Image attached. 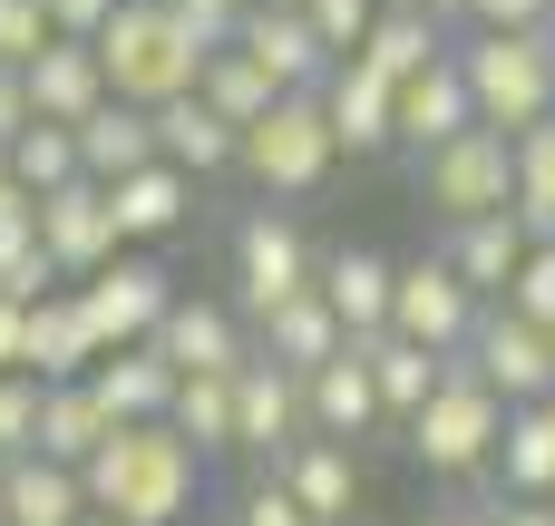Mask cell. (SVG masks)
I'll return each instance as SVG.
<instances>
[{"instance_id": "cell-1", "label": "cell", "mask_w": 555, "mask_h": 526, "mask_svg": "<svg viewBox=\"0 0 555 526\" xmlns=\"http://www.w3.org/2000/svg\"><path fill=\"white\" fill-rule=\"evenodd\" d=\"M78 478H88V517H107V526H185L195 517V488H205V459H195L166 420H146V429H117Z\"/></svg>"}, {"instance_id": "cell-2", "label": "cell", "mask_w": 555, "mask_h": 526, "mask_svg": "<svg viewBox=\"0 0 555 526\" xmlns=\"http://www.w3.org/2000/svg\"><path fill=\"white\" fill-rule=\"evenodd\" d=\"M98 68H107V98L117 107H176V98H195L205 88V68H215V49L195 39V20L176 10V0H127L98 39Z\"/></svg>"}, {"instance_id": "cell-3", "label": "cell", "mask_w": 555, "mask_h": 526, "mask_svg": "<svg viewBox=\"0 0 555 526\" xmlns=\"http://www.w3.org/2000/svg\"><path fill=\"white\" fill-rule=\"evenodd\" d=\"M459 78L478 98V127H498V137H527V127L555 117V39L546 29H517V39L468 29L459 39Z\"/></svg>"}, {"instance_id": "cell-4", "label": "cell", "mask_w": 555, "mask_h": 526, "mask_svg": "<svg viewBox=\"0 0 555 526\" xmlns=\"http://www.w3.org/2000/svg\"><path fill=\"white\" fill-rule=\"evenodd\" d=\"M498 439H507V400H498L468 361H449V381H439L429 410L410 420V459H420L429 478H478V469H498Z\"/></svg>"}, {"instance_id": "cell-5", "label": "cell", "mask_w": 555, "mask_h": 526, "mask_svg": "<svg viewBox=\"0 0 555 526\" xmlns=\"http://www.w3.org/2000/svg\"><path fill=\"white\" fill-rule=\"evenodd\" d=\"M420 195H429V215H439L449 234L478 224V215H517V137L468 127L459 146L420 156Z\"/></svg>"}, {"instance_id": "cell-6", "label": "cell", "mask_w": 555, "mask_h": 526, "mask_svg": "<svg viewBox=\"0 0 555 526\" xmlns=\"http://www.w3.org/2000/svg\"><path fill=\"white\" fill-rule=\"evenodd\" d=\"M234 283H244V312H254V322H273L283 303L322 293V264H312V244H302V224H293L283 205H254V215L234 224Z\"/></svg>"}, {"instance_id": "cell-7", "label": "cell", "mask_w": 555, "mask_h": 526, "mask_svg": "<svg viewBox=\"0 0 555 526\" xmlns=\"http://www.w3.org/2000/svg\"><path fill=\"white\" fill-rule=\"evenodd\" d=\"M332 166H341V146H332L322 98H283L263 127H244V176H254L263 195H312Z\"/></svg>"}, {"instance_id": "cell-8", "label": "cell", "mask_w": 555, "mask_h": 526, "mask_svg": "<svg viewBox=\"0 0 555 526\" xmlns=\"http://www.w3.org/2000/svg\"><path fill=\"white\" fill-rule=\"evenodd\" d=\"M478 322H488V303L449 273V254L400 264V293H390V332H400V342H420V351H439V361H468Z\"/></svg>"}, {"instance_id": "cell-9", "label": "cell", "mask_w": 555, "mask_h": 526, "mask_svg": "<svg viewBox=\"0 0 555 526\" xmlns=\"http://www.w3.org/2000/svg\"><path fill=\"white\" fill-rule=\"evenodd\" d=\"M176 303H185V293H176V273H166V264H146V254H117L98 283H78V312H88L98 351H137V342H156Z\"/></svg>"}, {"instance_id": "cell-10", "label": "cell", "mask_w": 555, "mask_h": 526, "mask_svg": "<svg viewBox=\"0 0 555 526\" xmlns=\"http://www.w3.org/2000/svg\"><path fill=\"white\" fill-rule=\"evenodd\" d=\"M468 371H478L507 410H546L555 400V332L517 322L507 303H488V322H478V342H468Z\"/></svg>"}, {"instance_id": "cell-11", "label": "cell", "mask_w": 555, "mask_h": 526, "mask_svg": "<svg viewBox=\"0 0 555 526\" xmlns=\"http://www.w3.org/2000/svg\"><path fill=\"white\" fill-rule=\"evenodd\" d=\"M39 254L59 264V283H68V293H78V283H98V273L127 254V244H117V215H107V185H88V176H78V185H59V195L39 205Z\"/></svg>"}, {"instance_id": "cell-12", "label": "cell", "mask_w": 555, "mask_h": 526, "mask_svg": "<svg viewBox=\"0 0 555 526\" xmlns=\"http://www.w3.org/2000/svg\"><path fill=\"white\" fill-rule=\"evenodd\" d=\"M302 439H312L302 381H293L283 361H263V351H254V361L234 371V449H254V459H273V469H283Z\"/></svg>"}, {"instance_id": "cell-13", "label": "cell", "mask_w": 555, "mask_h": 526, "mask_svg": "<svg viewBox=\"0 0 555 526\" xmlns=\"http://www.w3.org/2000/svg\"><path fill=\"white\" fill-rule=\"evenodd\" d=\"M322 117H332V146H341V156H380V146H400V88L371 78L361 59H341V68L322 78Z\"/></svg>"}, {"instance_id": "cell-14", "label": "cell", "mask_w": 555, "mask_h": 526, "mask_svg": "<svg viewBox=\"0 0 555 526\" xmlns=\"http://www.w3.org/2000/svg\"><path fill=\"white\" fill-rule=\"evenodd\" d=\"M302 410H312V439H341V449H361L390 410H380V381H371V351L351 342L341 361H322L312 381H302Z\"/></svg>"}, {"instance_id": "cell-15", "label": "cell", "mask_w": 555, "mask_h": 526, "mask_svg": "<svg viewBox=\"0 0 555 526\" xmlns=\"http://www.w3.org/2000/svg\"><path fill=\"white\" fill-rule=\"evenodd\" d=\"M234 49L283 88V98H322V78L341 68L322 39H312V20H273V10H244V29H234Z\"/></svg>"}, {"instance_id": "cell-16", "label": "cell", "mask_w": 555, "mask_h": 526, "mask_svg": "<svg viewBox=\"0 0 555 526\" xmlns=\"http://www.w3.org/2000/svg\"><path fill=\"white\" fill-rule=\"evenodd\" d=\"M20 78H29V117H39V127H88V117L107 107V68H98V49H88V39L39 49Z\"/></svg>"}, {"instance_id": "cell-17", "label": "cell", "mask_w": 555, "mask_h": 526, "mask_svg": "<svg viewBox=\"0 0 555 526\" xmlns=\"http://www.w3.org/2000/svg\"><path fill=\"white\" fill-rule=\"evenodd\" d=\"M156 351H166V361H176L185 381H234V371L254 361V342H244V322H234L224 303H195V293H185V303L166 312V332H156Z\"/></svg>"}, {"instance_id": "cell-18", "label": "cell", "mask_w": 555, "mask_h": 526, "mask_svg": "<svg viewBox=\"0 0 555 526\" xmlns=\"http://www.w3.org/2000/svg\"><path fill=\"white\" fill-rule=\"evenodd\" d=\"M88 390L107 400V420H117V429H146V420H166V410H176L185 371H176L156 342H137V351H107V361L88 371Z\"/></svg>"}, {"instance_id": "cell-19", "label": "cell", "mask_w": 555, "mask_h": 526, "mask_svg": "<svg viewBox=\"0 0 555 526\" xmlns=\"http://www.w3.org/2000/svg\"><path fill=\"white\" fill-rule=\"evenodd\" d=\"M273 478L302 498V517H312V526H351V517H361V488H371V478H361V449H341V439H302Z\"/></svg>"}, {"instance_id": "cell-20", "label": "cell", "mask_w": 555, "mask_h": 526, "mask_svg": "<svg viewBox=\"0 0 555 526\" xmlns=\"http://www.w3.org/2000/svg\"><path fill=\"white\" fill-rule=\"evenodd\" d=\"M468 127H478V98H468V78H459V49H449L439 68H420V78L400 88V146L439 156V146H459Z\"/></svg>"}, {"instance_id": "cell-21", "label": "cell", "mask_w": 555, "mask_h": 526, "mask_svg": "<svg viewBox=\"0 0 555 526\" xmlns=\"http://www.w3.org/2000/svg\"><path fill=\"white\" fill-rule=\"evenodd\" d=\"M527 254H537V234H527L517 215H478V224L449 234V273H459L478 303H507L517 273H527Z\"/></svg>"}, {"instance_id": "cell-22", "label": "cell", "mask_w": 555, "mask_h": 526, "mask_svg": "<svg viewBox=\"0 0 555 526\" xmlns=\"http://www.w3.org/2000/svg\"><path fill=\"white\" fill-rule=\"evenodd\" d=\"M390 293H400V264L371 254V244H341V254L322 264V303L341 312L351 342H380V332H390Z\"/></svg>"}, {"instance_id": "cell-23", "label": "cell", "mask_w": 555, "mask_h": 526, "mask_svg": "<svg viewBox=\"0 0 555 526\" xmlns=\"http://www.w3.org/2000/svg\"><path fill=\"white\" fill-rule=\"evenodd\" d=\"M0 517L10 526H88V478L59 459H10L0 469Z\"/></svg>"}, {"instance_id": "cell-24", "label": "cell", "mask_w": 555, "mask_h": 526, "mask_svg": "<svg viewBox=\"0 0 555 526\" xmlns=\"http://www.w3.org/2000/svg\"><path fill=\"white\" fill-rule=\"evenodd\" d=\"M146 166H156V117L107 98V107L78 127V176H88V185H127V176H146Z\"/></svg>"}, {"instance_id": "cell-25", "label": "cell", "mask_w": 555, "mask_h": 526, "mask_svg": "<svg viewBox=\"0 0 555 526\" xmlns=\"http://www.w3.org/2000/svg\"><path fill=\"white\" fill-rule=\"evenodd\" d=\"M254 332H263L254 351H263V361H283L293 381H312L322 361H341V351H351V332H341V312H332L322 293H302V303H283V312H273V322H254Z\"/></svg>"}, {"instance_id": "cell-26", "label": "cell", "mask_w": 555, "mask_h": 526, "mask_svg": "<svg viewBox=\"0 0 555 526\" xmlns=\"http://www.w3.org/2000/svg\"><path fill=\"white\" fill-rule=\"evenodd\" d=\"M107 351H98V332H88V312H78V293H49V303H29V381H88Z\"/></svg>"}, {"instance_id": "cell-27", "label": "cell", "mask_w": 555, "mask_h": 526, "mask_svg": "<svg viewBox=\"0 0 555 526\" xmlns=\"http://www.w3.org/2000/svg\"><path fill=\"white\" fill-rule=\"evenodd\" d=\"M156 156L176 176H224V166H244V137L205 98H176V107H156Z\"/></svg>"}, {"instance_id": "cell-28", "label": "cell", "mask_w": 555, "mask_h": 526, "mask_svg": "<svg viewBox=\"0 0 555 526\" xmlns=\"http://www.w3.org/2000/svg\"><path fill=\"white\" fill-rule=\"evenodd\" d=\"M185 205H195V176H176L166 156H156L146 176L107 185V215H117V244H166V234L185 224Z\"/></svg>"}, {"instance_id": "cell-29", "label": "cell", "mask_w": 555, "mask_h": 526, "mask_svg": "<svg viewBox=\"0 0 555 526\" xmlns=\"http://www.w3.org/2000/svg\"><path fill=\"white\" fill-rule=\"evenodd\" d=\"M107 439H117L107 400H98L88 381H59V390H49V410H39V459H59V469H88Z\"/></svg>"}, {"instance_id": "cell-30", "label": "cell", "mask_w": 555, "mask_h": 526, "mask_svg": "<svg viewBox=\"0 0 555 526\" xmlns=\"http://www.w3.org/2000/svg\"><path fill=\"white\" fill-rule=\"evenodd\" d=\"M361 351H371V381H380V410H390L400 429H410V420L429 410V390L449 381V361H439V351H420V342H400V332H380V342H361Z\"/></svg>"}, {"instance_id": "cell-31", "label": "cell", "mask_w": 555, "mask_h": 526, "mask_svg": "<svg viewBox=\"0 0 555 526\" xmlns=\"http://www.w3.org/2000/svg\"><path fill=\"white\" fill-rule=\"evenodd\" d=\"M498 498H555V410H507Z\"/></svg>"}, {"instance_id": "cell-32", "label": "cell", "mask_w": 555, "mask_h": 526, "mask_svg": "<svg viewBox=\"0 0 555 526\" xmlns=\"http://www.w3.org/2000/svg\"><path fill=\"white\" fill-rule=\"evenodd\" d=\"M449 59V39H439V20H400V10H380V29H371V49H361V68L371 78H390V88H410L420 68H439Z\"/></svg>"}, {"instance_id": "cell-33", "label": "cell", "mask_w": 555, "mask_h": 526, "mask_svg": "<svg viewBox=\"0 0 555 526\" xmlns=\"http://www.w3.org/2000/svg\"><path fill=\"white\" fill-rule=\"evenodd\" d=\"M195 98H205V107H215V117H224L234 137H244V127H263V117L283 107V88H273V78H263V68H254L244 49H224V59L205 68V88H195Z\"/></svg>"}, {"instance_id": "cell-34", "label": "cell", "mask_w": 555, "mask_h": 526, "mask_svg": "<svg viewBox=\"0 0 555 526\" xmlns=\"http://www.w3.org/2000/svg\"><path fill=\"white\" fill-rule=\"evenodd\" d=\"M10 185H20L29 205H49L59 185H78V127H29V137L10 146Z\"/></svg>"}, {"instance_id": "cell-35", "label": "cell", "mask_w": 555, "mask_h": 526, "mask_svg": "<svg viewBox=\"0 0 555 526\" xmlns=\"http://www.w3.org/2000/svg\"><path fill=\"white\" fill-rule=\"evenodd\" d=\"M166 429H176L195 459L234 449V381H185V390H176V410H166Z\"/></svg>"}, {"instance_id": "cell-36", "label": "cell", "mask_w": 555, "mask_h": 526, "mask_svg": "<svg viewBox=\"0 0 555 526\" xmlns=\"http://www.w3.org/2000/svg\"><path fill=\"white\" fill-rule=\"evenodd\" d=\"M517 224L537 244H555V117L517 137Z\"/></svg>"}, {"instance_id": "cell-37", "label": "cell", "mask_w": 555, "mask_h": 526, "mask_svg": "<svg viewBox=\"0 0 555 526\" xmlns=\"http://www.w3.org/2000/svg\"><path fill=\"white\" fill-rule=\"evenodd\" d=\"M39 410H49V381H0V469L10 459H39Z\"/></svg>"}, {"instance_id": "cell-38", "label": "cell", "mask_w": 555, "mask_h": 526, "mask_svg": "<svg viewBox=\"0 0 555 526\" xmlns=\"http://www.w3.org/2000/svg\"><path fill=\"white\" fill-rule=\"evenodd\" d=\"M371 29H380V0H312V39H322L332 59H361Z\"/></svg>"}, {"instance_id": "cell-39", "label": "cell", "mask_w": 555, "mask_h": 526, "mask_svg": "<svg viewBox=\"0 0 555 526\" xmlns=\"http://www.w3.org/2000/svg\"><path fill=\"white\" fill-rule=\"evenodd\" d=\"M39 49H59V29H49V0H0V68H29Z\"/></svg>"}, {"instance_id": "cell-40", "label": "cell", "mask_w": 555, "mask_h": 526, "mask_svg": "<svg viewBox=\"0 0 555 526\" xmlns=\"http://www.w3.org/2000/svg\"><path fill=\"white\" fill-rule=\"evenodd\" d=\"M459 20L488 39H517V29H555V0H459Z\"/></svg>"}, {"instance_id": "cell-41", "label": "cell", "mask_w": 555, "mask_h": 526, "mask_svg": "<svg viewBox=\"0 0 555 526\" xmlns=\"http://www.w3.org/2000/svg\"><path fill=\"white\" fill-rule=\"evenodd\" d=\"M507 312H517V322H537V332H555V244L527 254V273H517V293H507Z\"/></svg>"}, {"instance_id": "cell-42", "label": "cell", "mask_w": 555, "mask_h": 526, "mask_svg": "<svg viewBox=\"0 0 555 526\" xmlns=\"http://www.w3.org/2000/svg\"><path fill=\"white\" fill-rule=\"evenodd\" d=\"M234 526H312V517H302V498H293L283 478H254L244 508H234Z\"/></svg>"}, {"instance_id": "cell-43", "label": "cell", "mask_w": 555, "mask_h": 526, "mask_svg": "<svg viewBox=\"0 0 555 526\" xmlns=\"http://www.w3.org/2000/svg\"><path fill=\"white\" fill-rule=\"evenodd\" d=\"M117 10H127V0H49V29H59V39H98Z\"/></svg>"}, {"instance_id": "cell-44", "label": "cell", "mask_w": 555, "mask_h": 526, "mask_svg": "<svg viewBox=\"0 0 555 526\" xmlns=\"http://www.w3.org/2000/svg\"><path fill=\"white\" fill-rule=\"evenodd\" d=\"M29 127H39V117H29V78H20V68H0V156H10Z\"/></svg>"}, {"instance_id": "cell-45", "label": "cell", "mask_w": 555, "mask_h": 526, "mask_svg": "<svg viewBox=\"0 0 555 526\" xmlns=\"http://www.w3.org/2000/svg\"><path fill=\"white\" fill-rule=\"evenodd\" d=\"M20 371H29V312L0 303V381H20Z\"/></svg>"}, {"instance_id": "cell-46", "label": "cell", "mask_w": 555, "mask_h": 526, "mask_svg": "<svg viewBox=\"0 0 555 526\" xmlns=\"http://www.w3.org/2000/svg\"><path fill=\"white\" fill-rule=\"evenodd\" d=\"M488 526H555V498H488Z\"/></svg>"}, {"instance_id": "cell-47", "label": "cell", "mask_w": 555, "mask_h": 526, "mask_svg": "<svg viewBox=\"0 0 555 526\" xmlns=\"http://www.w3.org/2000/svg\"><path fill=\"white\" fill-rule=\"evenodd\" d=\"M380 10H400V20H439L449 0H380Z\"/></svg>"}, {"instance_id": "cell-48", "label": "cell", "mask_w": 555, "mask_h": 526, "mask_svg": "<svg viewBox=\"0 0 555 526\" xmlns=\"http://www.w3.org/2000/svg\"><path fill=\"white\" fill-rule=\"evenodd\" d=\"M420 526H488L478 508H439V517H420Z\"/></svg>"}, {"instance_id": "cell-49", "label": "cell", "mask_w": 555, "mask_h": 526, "mask_svg": "<svg viewBox=\"0 0 555 526\" xmlns=\"http://www.w3.org/2000/svg\"><path fill=\"white\" fill-rule=\"evenodd\" d=\"M10 205H29V195H20V185H10V156H0V215H10Z\"/></svg>"}, {"instance_id": "cell-50", "label": "cell", "mask_w": 555, "mask_h": 526, "mask_svg": "<svg viewBox=\"0 0 555 526\" xmlns=\"http://www.w3.org/2000/svg\"><path fill=\"white\" fill-rule=\"evenodd\" d=\"M88 526H107V517H88Z\"/></svg>"}, {"instance_id": "cell-51", "label": "cell", "mask_w": 555, "mask_h": 526, "mask_svg": "<svg viewBox=\"0 0 555 526\" xmlns=\"http://www.w3.org/2000/svg\"><path fill=\"white\" fill-rule=\"evenodd\" d=\"M449 10H459V0H449Z\"/></svg>"}, {"instance_id": "cell-52", "label": "cell", "mask_w": 555, "mask_h": 526, "mask_svg": "<svg viewBox=\"0 0 555 526\" xmlns=\"http://www.w3.org/2000/svg\"><path fill=\"white\" fill-rule=\"evenodd\" d=\"M546 410H555V400H546Z\"/></svg>"}, {"instance_id": "cell-53", "label": "cell", "mask_w": 555, "mask_h": 526, "mask_svg": "<svg viewBox=\"0 0 555 526\" xmlns=\"http://www.w3.org/2000/svg\"><path fill=\"white\" fill-rule=\"evenodd\" d=\"M546 39H555V29H546Z\"/></svg>"}, {"instance_id": "cell-54", "label": "cell", "mask_w": 555, "mask_h": 526, "mask_svg": "<svg viewBox=\"0 0 555 526\" xmlns=\"http://www.w3.org/2000/svg\"><path fill=\"white\" fill-rule=\"evenodd\" d=\"M0 526H10V517H0Z\"/></svg>"}]
</instances>
